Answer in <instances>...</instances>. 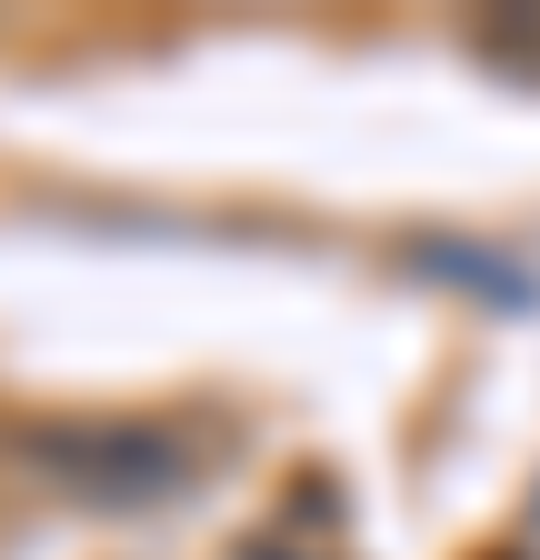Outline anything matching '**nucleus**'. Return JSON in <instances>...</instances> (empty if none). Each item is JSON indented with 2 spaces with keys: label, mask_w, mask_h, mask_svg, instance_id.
<instances>
[{
  "label": "nucleus",
  "mask_w": 540,
  "mask_h": 560,
  "mask_svg": "<svg viewBox=\"0 0 540 560\" xmlns=\"http://www.w3.org/2000/svg\"><path fill=\"white\" fill-rule=\"evenodd\" d=\"M21 460L71 490V501H161V490H180L190 451L171 431H151V420H60V431H21Z\"/></svg>",
  "instance_id": "1"
}]
</instances>
